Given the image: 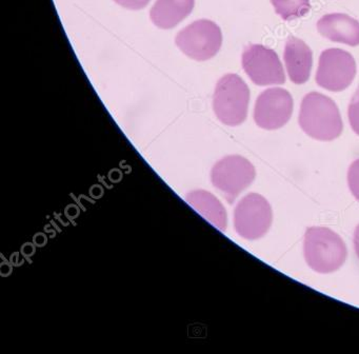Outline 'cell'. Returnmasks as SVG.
I'll return each instance as SVG.
<instances>
[{
  "label": "cell",
  "instance_id": "cell-1",
  "mask_svg": "<svg viewBox=\"0 0 359 354\" xmlns=\"http://www.w3.org/2000/svg\"><path fill=\"white\" fill-rule=\"evenodd\" d=\"M298 122L302 131L317 140H334L344 130L335 101L318 92H311L304 97Z\"/></svg>",
  "mask_w": 359,
  "mask_h": 354
},
{
  "label": "cell",
  "instance_id": "cell-2",
  "mask_svg": "<svg viewBox=\"0 0 359 354\" xmlns=\"http://www.w3.org/2000/svg\"><path fill=\"white\" fill-rule=\"evenodd\" d=\"M304 254L311 269L318 273H332L344 265L348 250L335 232L327 228L312 227L304 234Z\"/></svg>",
  "mask_w": 359,
  "mask_h": 354
},
{
  "label": "cell",
  "instance_id": "cell-3",
  "mask_svg": "<svg viewBox=\"0 0 359 354\" xmlns=\"http://www.w3.org/2000/svg\"><path fill=\"white\" fill-rule=\"evenodd\" d=\"M250 88L237 74H226L218 80L213 96L216 117L226 126L243 124L248 116Z\"/></svg>",
  "mask_w": 359,
  "mask_h": 354
},
{
  "label": "cell",
  "instance_id": "cell-4",
  "mask_svg": "<svg viewBox=\"0 0 359 354\" xmlns=\"http://www.w3.org/2000/svg\"><path fill=\"white\" fill-rule=\"evenodd\" d=\"M175 44L190 58L197 61L209 60L222 48V29L213 21L201 19L182 29L176 35Z\"/></svg>",
  "mask_w": 359,
  "mask_h": 354
},
{
  "label": "cell",
  "instance_id": "cell-5",
  "mask_svg": "<svg viewBox=\"0 0 359 354\" xmlns=\"http://www.w3.org/2000/svg\"><path fill=\"white\" fill-rule=\"evenodd\" d=\"M255 176V168L247 158L230 155L214 164L211 181L214 187L222 191L226 199L232 204L237 196L253 183Z\"/></svg>",
  "mask_w": 359,
  "mask_h": 354
},
{
  "label": "cell",
  "instance_id": "cell-6",
  "mask_svg": "<svg viewBox=\"0 0 359 354\" xmlns=\"http://www.w3.org/2000/svg\"><path fill=\"white\" fill-rule=\"evenodd\" d=\"M272 221L271 204L257 193L245 195L234 210L235 231L245 240H258L266 235Z\"/></svg>",
  "mask_w": 359,
  "mask_h": 354
},
{
  "label": "cell",
  "instance_id": "cell-7",
  "mask_svg": "<svg viewBox=\"0 0 359 354\" xmlns=\"http://www.w3.org/2000/svg\"><path fill=\"white\" fill-rule=\"evenodd\" d=\"M356 76L354 57L341 48H327L319 57L316 84L331 92L346 90Z\"/></svg>",
  "mask_w": 359,
  "mask_h": 354
},
{
  "label": "cell",
  "instance_id": "cell-8",
  "mask_svg": "<svg viewBox=\"0 0 359 354\" xmlns=\"http://www.w3.org/2000/svg\"><path fill=\"white\" fill-rule=\"evenodd\" d=\"M243 67L257 86L283 84L285 74L278 55L262 44H249L243 53Z\"/></svg>",
  "mask_w": 359,
  "mask_h": 354
},
{
  "label": "cell",
  "instance_id": "cell-9",
  "mask_svg": "<svg viewBox=\"0 0 359 354\" xmlns=\"http://www.w3.org/2000/svg\"><path fill=\"white\" fill-rule=\"evenodd\" d=\"M293 109V97L287 90L266 88L256 99L254 120L264 130H277L289 122Z\"/></svg>",
  "mask_w": 359,
  "mask_h": 354
},
{
  "label": "cell",
  "instance_id": "cell-10",
  "mask_svg": "<svg viewBox=\"0 0 359 354\" xmlns=\"http://www.w3.org/2000/svg\"><path fill=\"white\" fill-rule=\"evenodd\" d=\"M319 33L334 42L356 46L359 44V22L342 13H333L321 17L317 22Z\"/></svg>",
  "mask_w": 359,
  "mask_h": 354
},
{
  "label": "cell",
  "instance_id": "cell-11",
  "mask_svg": "<svg viewBox=\"0 0 359 354\" xmlns=\"http://www.w3.org/2000/svg\"><path fill=\"white\" fill-rule=\"evenodd\" d=\"M283 60L291 81L296 84L308 81L312 70L313 53L306 42L299 38H287Z\"/></svg>",
  "mask_w": 359,
  "mask_h": 354
},
{
  "label": "cell",
  "instance_id": "cell-12",
  "mask_svg": "<svg viewBox=\"0 0 359 354\" xmlns=\"http://www.w3.org/2000/svg\"><path fill=\"white\" fill-rule=\"evenodd\" d=\"M194 4L195 0H156L151 8V20L161 29H172L191 14Z\"/></svg>",
  "mask_w": 359,
  "mask_h": 354
},
{
  "label": "cell",
  "instance_id": "cell-13",
  "mask_svg": "<svg viewBox=\"0 0 359 354\" xmlns=\"http://www.w3.org/2000/svg\"><path fill=\"white\" fill-rule=\"evenodd\" d=\"M186 200L197 213L218 230H226L228 225L226 209L213 194L205 190H195L186 196Z\"/></svg>",
  "mask_w": 359,
  "mask_h": 354
},
{
  "label": "cell",
  "instance_id": "cell-14",
  "mask_svg": "<svg viewBox=\"0 0 359 354\" xmlns=\"http://www.w3.org/2000/svg\"><path fill=\"white\" fill-rule=\"evenodd\" d=\"M277 14L283 20H292L308 14L310 0H271Z\"/></svg>",
  "mask_w": 359,
  "mask_h": 354
},
{
  "label": "cell",
  "instance_id": "cell-15",
  "mask_svg": "<svg viewBox=\"0 0 359 354\" xmlns=\"http://www.w3.org/2000/svg\"><path fill=\"white\" fill-rule=\"evenodd\" d=\"M348 117L351 128L357 135H359V86L348 105Z\"/></svg>",
  "mask_w": 359,
  "mask_h": 354
},
{
  "label": "cell",
  "instance_id": "cell-16",
  "mask_svg": "<svg viewBox=\"0 0 359 354\" xmlns=\"http://www.w3.org/2000/svg\"><path fill=\"white\" fill-rule=\"evenodd\" d=\"M348 185L353 195L359 202V159L355 160L348 169Z\"/></svg>",
  "mask_w": 359,
  "mask_h": 354
},
{
  "label": "cell",
  "instance_id": "cell-17",
  "mask_svg": "<svg viewBox=\"0 0 359 354\" xmlns=\"http://www.w3.org/2000/svg\"><path fill=\"white\" fill-rule=\"evenodd\" d=\"M114 1L129 10H142L148 6L150 0H114Z\"/></svg>",
  "mask_w": 359,
  "mask_h": 354
},
{
  "label": "cell",
  "instance_id": "cell-18",
  "mask_svg": "<svg viewBox=\"0 0 359 354\" xmlns=\"http://www.w3.org/2000/svg\"><path fill=\"white\" fill-rule=\"evenodd\" d=\"M354 247L355 252H356V255L359 258V225H357L354 232Z\"/></svg>",
  "mask_w": 359,
  "mask_h": 354
}]
</instances>
